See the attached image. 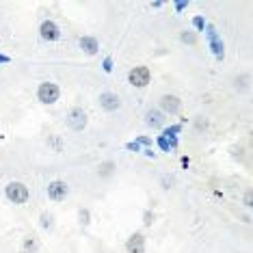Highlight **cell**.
I'll return each mask as SVG.
<instances>
[{"label": "cell", "instance_id": "5bb4252c", "mask_svg": "<svg viewBox=\"0 0 253 253\" xmlns=\"http://www.w3.org/2000/svg\"><path fill=\"white\" fill-rule=\"evenodd\" d=\"M9 59H7V56H0V63H7Z\"/></svg>", "mask_w": 253, "mask_h": 253}, {"label": "cell", "instance_id": "ba28073f", "mask_svg": "<svg viewBox=\"0 0 253 253\" xmlns=\"http://www.w3.org/2000/svg\"><path fill=\"white\" fill-rule=\"evenodd\" d=\"M39 31H42V37L45 39V42H54V39H59V26H56L54 22H50V20L43 22Z\"/></svg>", "mask_w": 253, "mask_h": 253}, {"label": "cell", "instance_id": "7c38bea8", "mask_svg": "<svg viewBox=\"0 0 253 253\" xmlns=\"http://www.w3.org/2000/svg\"><path fill=\"white\" fill-rule=\"evenodd\" d=\"M182 42H188V43H195V35H191V33H184V35H182Z\"/></svg>", "mask_w": 253, "mask_h": 253}, {"label": "cell", "instance_id": "277c9868", "mask_svg": "<svg viewBox=\"0 0 253 253\" xmlns=\"http://www.w3.org/2000/svg\"><path fill=\"white\" fill-rule=\"evenodd\" d=\"M67 126L72 130H83L87 126V113L83 108H72L70 115H67Z\"/></svg>", "mask_w": 253, "mask_h": 253}, {"label": "cell", "instance_id": "5b68a950", "mask_svg": "<svg viewBox=\"0 0 253 253\" xmlns=\"http://www.w3.org/2000/svg\"><path fill=\"white\" fill-rule=\"evenodd\" d=\"M65 195H67V184H65V182L54 180V182H50V184H48V197L52 199V201L65 199Z\"/></svg>", "mask_w": 253, "mask_h": 253}, {"label": "cell", "instance_id": "6da1fadb", "mask_svg": "<svg viewBox=\"0 0 253 253\" xmlns=\"http://www.w3.org/2000/svg\"><path fill=\"white\" fill-rule=\"evenodd\" d=\"M4 195L13 204H26L28 201V188L22 182H9L7 188H4Z\"/></svg>", "mask_w": 253, "mask_h": 253}, {"label": "cell", "instance_id": "8992f818", "mask_svg": "<svg viewBox=\"0 0 253 253\" xmlns=\"http://www.w3.org/2000/svg\"><path fill=\"white\" fill-rule=\"evenodd\" d=\"M160 108H163L165 113H169V115H175L182 108V102H180V97L177 95H163L160 97Z\"/></svg>", "mask_w": 253, "mask_h": 253}, {"label": "cell", "instance_id": "30bf717a", "mask_svg": "<svg viewBox=\"0 0 253 253\" xmlns=\"http://www.w3.org/2000/svg\"><path fill=\"white\" fill-rule=\"evenodd\" d=\"M80 48H83L87 54H95L97 52V42L93 37H83L80 39Z\"/></svg>", "mask_w": 253, "mask_h": 253}, {"label": "cell", "instance_id": "3957f363", "mask_svg": "<svg viewBox=\"0 0 253 253\" xmlns=\"http://www.w3.org/2000/svg\"><path fill=\"white\" fill-rule=\"evenodd\" d=\"M59 95H61V91L54 83H42L37 89V97L43 104H54V102L59 100Z\"/></svg>", "mask_w": 253, "mask_h": 253}, {"label": "cell", "instance_id": "4fadbf2b", "mask_svg": "<svg viewBox=\"0 0 253 253\" xmlns=\"http://www.w3.org/2000/svg\"><path fill=\"white\" fill-rule=\"evenodd\" d=\"M108 169H113V165H111V163L102 167V175H108V173H111V171H108Z\"/></svg>", "mask_w": 253, "mask_h": 253}, {"label": "cell", "instance_id": "9c48e42d", "mask_svg": "<svg viewBox=\"0 0 253 253\" xmlns=\"http://www.w3.org/2000/svg\"><path fill=\"white\" fill-rule=\"evenodd\" d=\"M119 104H122V102H119V97L115 93H102L100 95V106L104 108V111H117Z\"/></svg>", "mask_w": 253, "mask_h": 253}, {"label": "cell", "instance_id": "52a82bcc", "mask_svg": "<svg viewBox=\"0 0 253 253\" xmlns=\"http://www.w3.org/2000/svg\"><path fill=\"white\" fill-rule=\"evenodd\" d=\"M126 249H128V253H143L145 251V238H143V234L134 232L128 238V243H126Z\"/></svg>", "mask_w": 253, "mask_h": 253}, {"label": "cell", "instance_id": "7a4b0ae2", "mask_svg": "<svg viewBox=\"0 0 253 253\" xmlns=\"http://www.w3.org/2000/svg\"><path fill=\"white\" fill-rule=\"evenodd\" d=\"M149 78H152V74H149V70H147L145 65H136V67H132L130 74H128L130 84H132V87H136V89L147 87V84H149Z\"/></svg>", "mask_w": 253, "mask_h": 253}, {"label": "cell", "instance_id": "8fae6325", "mask_svg": "<svg viewBox=\"0 0 253 253\" xmlns=\"http://www.w3.org/2000/svg\"><path fill=\"white\" fill-rule=\"evenodd\" d=\"M147 124L152 126V128H163L165 119H163V115H160L158 111H147Z\"/></svg>", "mask_w": 253, "mask_h": 253}]
</instances>
